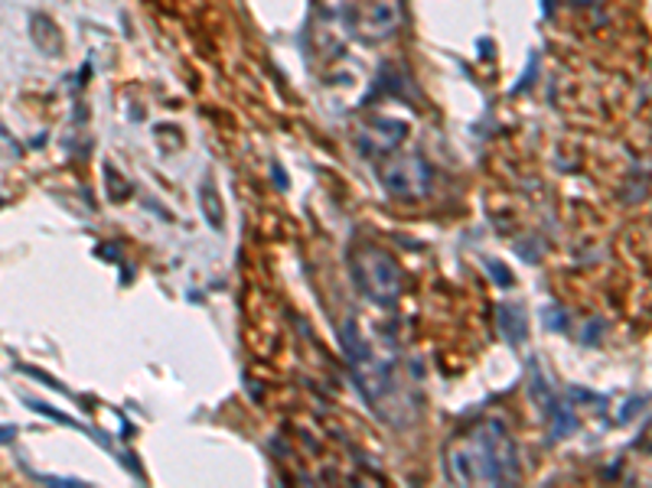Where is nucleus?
<instances>
[{
  "mask_svg": "<svg viewBox=\"0 0 652 488\" xmlns=\"http://www.w3.org/2000/svg\"><path fill=\"white\" fill-rule=\"evenodd\" d=\"M529 388H532V398H536V404L542 408V414H545L552 434H555V437H568V434L575 430V414H571V408L562 404V401L555 398V391L549 388V381H545L539 372H532Z\"/></svg>",
  "mask_w": 652,
  "mask_h": 488,
  "instance_id": "obj_6",
  "label": "nucleus"
},
{
  "mask_svg": "<svg viewBox=\"0 0 652 488\" xmlns=\"http://www.w3.org/2000/svg\"><path fill=\"white\" fill-rule=\"evenodd\" d=\"M353 280L372 303H395L402 297V267L382 248H359L353 254Z\"/></svg>",
  "mask_w": 652,
  "mask_h": 488,
  "instance_id": "obj_3",
  "label": "nucleus"
},
{
  "mask_svg": "<svg viewBox=\"0 0 652 488\" xmlns=\"http://www.w3.org/2000/svg\"><path fill=\"white\" fill-rule=\"evenodd\" d=\"M379 176H382V186L389 189V196L411 199V202L425 199L431 192V179H434L428 160L418 153H402V157L389 160Z\"/></svg>",
  "mask_w": 652,
  "mask_h": 488,
  "instance_id": "obj_4",
  "label": "nucleus"
},
{
  "mask_svg": "<svg viewBox=\"0 0 652 488\" xmlns=\"http://www.w3.org/2000/svg\"><path fill=\"white\" fill-rule=\"evenodd\" d=\"M343 349H346V359L353 365V375H356V385L359 391L366 395V401L389 421H395L392 411H405L408 398H405V381H402V372L395 365L392 355L385 352H376L353 323L343 326Z\"/></svg>",
  "mask_w": 652,
  "mask_h": 488,
  "instance_id": "obj_2",
  "label": "nucleus"
},
{
  "mask_svg": "<svg viewBox=\"0 0 652 488\" xmlns=\"http://www.w3.org/2000/svg\"><path fill=\"white\" fill-rule=\"evenodd\" d=\"M487 267L493 271V280H496L500 287H509V284H513V274H509L500 261H487Z\"/></svg>",
  "mask_w": 652,
  "mask_h": 488,
  "instance_id": "obj_10",
  "label": "nucleus"
},
{
  "mask_svg": "<svg viewBox=\"0 0 652 488\" xmlns=\"http://www.w3.org/2000/svg\"><path fill=\"white\" fill-rule=\"evenodd\" d=\"M199 209H202L209 228H212V232H222V225H225V212H222V199H219L212 179H202V186H199Z\"/></svg>",
  "mask_w": 652,
  "mask_h": 488,
  "instance_id": "obj_8",
  "label": "nucleus"
},
{
  "mask_svg": "<svg viewBox=\"0 0 652 488\" xmlns=\"http://www.w3.org/2000/svg\"><path fill=\"white\" fill-rule=\"evenodd\" d=\"M500 326H503L506 339L513 346H519L526 339V313H522V306L519 303H503L500 306Z\"/></svg>",
  "mask_w": 652,
  "mask_h": 488,
  "instance_id": "obj_9",
  "label": "nucleus"
},
{
  "mask_svg": "<svg viewBox=\"0 0 652 488\" xmlns=\"http://www.w3.org/2000/svg\"><path fill=\"white\" fill-rule=\"evenodd\" d=\"M447 479L457 486H509L519 479L516 443L503 421H480L444 453Z\"/></svg>",
  "mask_w": 652,
  "mask_h": 488,
  "instance_id": "obj_1",
  "label": "nucleus"
},
{
  "mask_svg": "<svg viewBox=\"0 0 652 488\" xmlns=\"http://www.w3.org/2000/svg\"><path fill=\"white\" fill-rule=\"evenodd\" d=\"M408 134V124L405 121H395V117H372L362 124L359 130V143L369 150V153H389L395 150Z\"/></svg>",
  "mask_w": 652,
  "mask_h": 488,
  "instance_id": "obj_7",
  "label": "nucleus"
},
{
  "mask_svg": "<svg viewBox=\"0 0 652 488\" xmlns=\"http://www.w3.org/2000/svg\"><path fill=\"white\" fill-rule=\"evenodd\" d=\"M402 26V0H359L353 10V29L362 42H382Z\"/></svg>",
  "mask_w": 652,
  "mask_h": 488,
  "instance_id": "obj_5",
  "label": "nucleus"
},
{
  "mask_svg": "<svg viewBox=\"0 0 652 488\" xmlns=\"http://www.w3.org/2000/svg\"><path fill=\"white\" fill-rule=\"evenodd\" d=\"M13 437H16V427H10V424H3V427H0V443H10V440H13Z\"/></svg>",
  "mask_w": 652,
  "mask_h": 488,
  "instance_id": "obj_11",
  "label": "nucleus"
}]
</instances>
